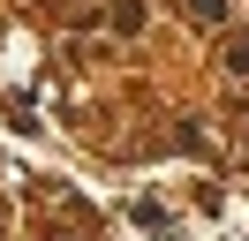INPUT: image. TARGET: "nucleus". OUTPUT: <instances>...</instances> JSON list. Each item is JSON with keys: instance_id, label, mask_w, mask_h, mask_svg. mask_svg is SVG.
Returning a JSON list of instances; mask_svg holds the SVG:
<instances>
[{"instance_id": "obj_1", "label": "nucleus", "mask_w": 249, "mask_h": 241, "mask_svg": "<svg viewBox=\"0 0 249 241\" xmlns=\"http://www.w3.org/2000/svg\"><path fill=\"white\" fill-rule=\"evenodd\" d=\"M106 23L121 30V38H136V30H143V0H113V8H106Z\"/></svg>"}, {"instance_id": "obj_2", "label": "nucleus", "mask_w": 249, "mask_h": 241, "mask_svg": "<svg viewBox=\"0 0 249 241\" xmlns=\"http://www.w3.org/2000/svg\"><path fill=\"white\" fill-rule=\"evenodd\" d=\"M189 15L196 23H227V0H189Z\"/></svg>"}, {"instance_id": "obj_3", "label": "nucleus", "mask_w": 249, "mask_h": 241, "mask_svg": "<svg viewBox=\"0 0 249 241\" xmlns=\"http://www.w3.org/2000/svg\"><path fill=\"white\" fill-rule=\"evenodd\" d=\"M227 68H234V75H249V38H234V45H227Z\"/></svg>"}]
</instances>
